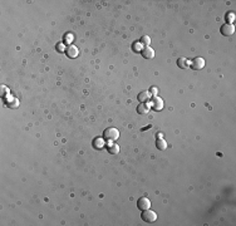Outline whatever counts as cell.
<instances>
[{
	"mask_svg": "<svg viewBox=\"0 0 236 226\" xmlns=\"http://www.w3.org/2000/svg\"><path fill=\"white\" fill-rule=\"evenodd\" d=\"M141 216H142V220H143L145 222H155L157 220V214L155 212V211H151L149 209L143 210V212L141 214Z\"/></svg>",
	"mask_w": 236,
	"mask_h": 226,
	"instance_id": "cell-1",
	"label": "cell"
},
{
	"mask_svg": "<svg viewBox=\"0 0 236 226\" xmlns=\"http://www.w3.org/2000/svg\"><path fill=\"white\" fill-rule=\"evenodd\" d=\"M104 138H107L108 141H116L118 137H119V132L117 128H114V127H109V128H107L103 133Z\"/></svg>",
	"mask_w": 236,
	"mask_h": 226,
	"instance_id": "cell-2",
	"label": "cell"
},
{
	"mask_svg": "<svg viewBox=\"0 0 236 226\" xmlns=\"http://www.w3.org/2000/svg\"><path fill=\"white\" fill-rule=\"evenodd\" d=\"M190 66H191L192 69L200 70V69H202V68L205 67V59H204V58H200V56H197V58H195L194 60L190 63Z\"/></svg>",
	"mask_w": 236,
	"mask_h": 226,
	"instance_id": "cell-3",
	"label": "cell"
},
{
	"mask_svg": "<svg viewBox=\"0 0 236 226\" xmlns=\"http://www.w3.org/2000/svg\"><path fill=\"white\" fill-rule=\"evenodd\" d=\"M149 107H152L155 111H161L163 108V101L161 99L160 97L155 96L153 99L151 101V103H149Z\"/></svg>",
	"mask_w": 236,
	"mask_h": 226,
	"instance_id": "cell-4",
	"label": "cell"
},
{
	"mask_svg": "<svg viewBox=\"0 0 236 226\" xmlns=\"http://www.w3.org/2000/svg\"><path fill=\"white\" fill-rule=\"evenodd\" d=\"M220 30H221V34L225 35V37H230V35L235 33V26L232 24H224Z\"/></svg>",
	"mask_w": 236,
	"mask_h": 226,
	"instance_id": "cell-5",
	"label": "cell"
},
{
	"mask_svg": "<svg viewBox=\"0 0 236 226\" xmlns=\"http://www.w3.org/2000/svg\"><path fill=\"white\" fill-rule=\"evenodd\" d=\"M149 206H151V201H149L147 197H141V199H138V201H137V207L139 209V210H147V209H149Z\"/></svg>",
	"mask_w": 236,
	"mask_h": 226,
	"instance_id": "cell-6",
	"label": "cell"
},
{
	"mask_svg": "<svg viewBox=\"0 0 236 226\" xmlns=\"http://www.w3.org/2000/svg\"><path fill=\"white\" fill-rule=\"evenodd\" d=\"M141 54H142V56H143L145 59H152L155 56V50L151 47H145L141 50Z\"/></svg>",
	"mask_w": 236,
	"mask_h": 226,
	"instance_id": "cell-7",
	"label": "cell"
},
{
	"mask_svg": "<svg viewBox=\"0 0 236 226\" xmlns=\"http://www.w3.org/2000/svg\"><path fill=\"white\" fill-rule=\"evenodd\" d=\"M151 96H152V93L149 90H143L138 94V101L141 103H146V102H148L149 99H151Z\"/></svg>",
	"mask_w": 236,
	"mask_h": 226,
	"instance_id": "cell-8",
	"label": "cell"
},
{
	"mask_svg": "<svg viewBox=\"0 0 236 226\" xmlns=\"http://www.w3.org/2000/svg\"><path fill=\"white\" fill-rule=\"evenodd\" d=\"M78 48L75 45H72L70 44L67 49H66V54L69 56V58H75V56H78Z\"/></svg>",
	"mask_w": 236,
	"mask_h": 226,
	"instance_id": "cell-9",
	"label": "cell"
},
{
	"mask_svg": "<svg viewBox=\"0 0 236 226\" xmlns=\"http://www.w3.org/2000/svg\"><path fill=\"white\" fill-rule=\"evenodd\" d=\"M137 112L139 113V115H146V113L149 112V104H147V103H141V104H138Z\"/></svg>",
	"mask_w": 236,
	"mask_h": 226,
	"instance_id": "cell-10",
	"label": "cell"
},
{
	"mask_svg": "<svg viewBox=\"0 0 236 226\" xmlns=\"http://www.w3.org/2000/svg\"><path fill=\"white\" fill-rule=\"evenodd\" d=\"M6 105H8L9 108H18L19 107V101L17 99V98H6Z\"/></svg>",
	"mask_w": 236,
	"mask_h": 226,
	"instance_id": "cell-11",
	"label": "cell"
},
{
	"mask_svg": "<svg viewBox=\"0 0 236 226\" xmlns=\"http://www.w3.org/2000/svg\"><path fill=\"white\" fill-rule=\"evenodd\" d=\"M190 60H187L186 58H178V60H177V66L180 67L181 69H185V68H187L188 66H190Z\"/></svg>",
	"mask_w": 236,
	"mask_h": 226,
	"instance_id": "cell-12",
	"label": "cell"
},
{
	"mask_svg": "<svg viewBox=\"0 0 236 226\" xmlns=\"http://www.w3.org/2000/svg\"><path fill=\"white\" fill-rule=\"evenodd\" d=\"M108 151H109V153H112V154H116V153L119 152V147H118L117 143L109 142V143H108Z\"/></svg>",
	"mask_w": 236,
	"mask_h": 226,
	"instance_id": "cell-13",
	"label": "cell"
},
{
	"mask_svg": "<svg viewBox=\"0 0 236 226\" xmlns=\"http://www.w3.org/2000/svg\"><path fill=\"white\" fill-rule=\"evenodd\" d=\"M156 147L158 148V150H161V151H164L167 148L166 141L162 139V138H158V139H157V142H156Z\"/></svg>",
	"mask_w": 236,
	"mask_h": 226,
	"instance_id": "cell-14",
	"label": "cell"
},
{
	"mask_svg": "<svg viewBox=\"0 0 236 226\" xmlns=\"http://www.w3.org/2000/svg\"><path fill=\"white\" fill-rule=\"evenodd\" d=\"M93 146H94V148H98V150H101V148L104 146V142L102 138H96L94 141H93Z\"/></svg>",
	"mask_w": 236,
	"mask_h": 226,
	"instance_id": "cell-15",
	"label": "cell"
},
{
	"mask_svg": "<svg viewBox=\"0 0 236 226\" xmlns=\"http://www.w3.org/2000/svg\"><path fill=\"white\" fill-rule=\"evenodd\" d=\"M139 43H141L142 45H145V47H149V43H151V38L147 37V35H145V37L141 38Z\"/></svg>",
	"mask_w": 236,
	"mask_h": 226,
	"instance_id": "cell-16",
	"label": "cell"
},
{
	"mask_svg": "<svg viewBox=\"0 0 236 226\" xmlns=\"http://www.w3.org/2000/svg\"><path fill=\"white\" fill-rule=\"evenodd\" d=\"M226 20H227V24L234 23V20H235V14H234V13H228V14H226Z\"/></svg>",
	"mask_w": 236,
	"mask_h": 226,
	"instance_id": "cell-17",
	"label": "cell"
},
{
	"mask_svg": "<svg viewBox=\"0 0 236 226\" xmlns=\"http://www.w3.org/2000/svg\"><path fill=\"white\" fill-rule=\"evenodd\" d=\"M133 50H134V52H141V50H142L139 41H134V44H133Z\"/></svg>",
	"mask_w": 236,
	"mask_h": 226,
	"instance_id": "cell-18",
	"label": "cell"
},
{
	"mask_svg": "<svg viewBox=\"0 0 236 226\" xmlns=\"http://www.w3.org/2000/svg\"><path fill=\"white\" fill-rule=\"evenodd\" d=\"M6 94H9V89H6V87H2V97H4V96H6Z\"/></svg>",
	"mask_w": 236,
	"mask_h": 226,
	"instance_id": "cell-19",
	"label": "cell"
},
{
	"mask_svg": "<svg viewBox=\"0 0 236 226\" xmlns=\"http://www.w3.org/2000/svg\"><path fill=\"white\" fill-rule=\"evenodd\" d=\"M57 50L64 52V45H63V44H58V45H57Z\"/></svg>",
	"mask_w": 236,
	"mask_h": 226,
	"instance_id": "cell-20",
	"label": "cell"
},
{
	"mask_svg": "<svg viewBox=\"0 0 236 226\" xmlns=\"http://www.w3.org/2000/svg\"><path fill=\"white\" fill-rule=\"evenodd\" d=\"M151 92H152V94H155V96H156V94H157V93H156V92H157V89H156V88H155V87H153V88H152V89H151Z\"/></svg>",
	"mask_w": 236,
	"mask_h": 226,
	"instance_id": "cell-21",
	"label": "cell"
},
{
	"mask_svg": "<svg viewBox=\"0 0 236 226\" xmlns=\"http://www.w3.org/2000/svg\"><path fill=\"white\" fill-rule=\"evenodd\" d=\"M158 138H162V133H157V139Z\"/></svg>",
	"mask_w": 236,
	"mask_h": 226,
	"instance_id": "cell-22",
	"label": "cell"
}]
</instances>
